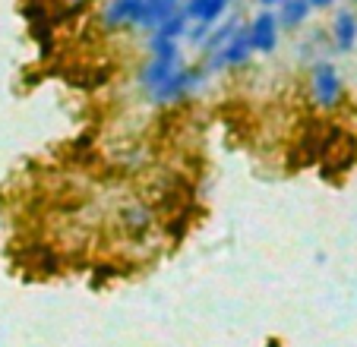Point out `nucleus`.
<instances>
[{"label":"nucleus","mask_w":357,"mask_h":347,"mask_svg":"<svg viewBox=\"0 0 357 347\" xmlns=\"http://www.w3.org/2000/svg\"><path fill=\"white\" fill-rule=\"evenodd\" d=\"M206 79H209V70L202 67V63L199 67H187V63H183V67L177 70L158 92L149 95V98L155 101V105H171V101H181V98H187V95L199 92V88L206 86Z\"/></svg>","instance_id":"nucleus-1"},{"label":"nucleus","mask_w":357,"mask_h":347,"mask_svg":"<svg viewBox=\"0 0 357 347\" xmlns=\"http://www.w3.org/2000/svg\"><path fill=\"white\" fill-rule=\"evenodd\" d=\"M344 95L342 76H338L335 63L329 61H317L310 67V98L317 101L319 107H335Z\"/></svg>","instance_id":"nucleus-2"},{"label":"nucleus","mask_w":357,"mask_h":347,"mask_svg":"<svg viewBox=\"0 0 357 347\" xmlns=\"http://www.w3.org/2000/svg\"><path fill=\"white\" fill-rule=\"evenodd\" d=\"M250 54H253V45H250V35L247 29H237V35L228 41V45H222L215 54H212L209 61L202 63V67L209 70V73H218V70H228V67H243V63L250 61Z\"/></svg>","instance_id":"nucleus-3"},{"label":"nucleus","mask_w":357,"mask_h":347,"mask_svg":"<svg viewBox=\"0 0 357 347\" xmlns=\"http://www.w3.org/2000/svg\"><path fill=\"white\" fill-rule=\"evenodd\" d=\"M247 35H250L253 51L272 54V51H275V45H278V20H275V13H269V10L257 13V16H253V22L247 26Z\"/></svg>","instance_id":"nucleus-4"},{"label":"nucleus","mask_w":357,"mask_h":347,"mask_svg":"<svg viewBox=\"0 0 357 347\" xmlns=\"http://www.w3.org/2000/svg\"><path fill=\"white\" fill-rule=\"evenodd\" d=\"M181 67H183L181 57H152V61H149L146 67L139 70V86L146 88L149 95L158 92V88H162L165 82H168Z\"/></svg>","instance_id":"nucleus-5"},{"label":"nucleus","mask_w":357,"mask_h":347,"mask_svg":"<svg viewBox=\"0 0 357 347\" xmlns=\"http://www.w3.org/2000/svg\"><path fill=\"white\" fill-rule=\"evenodd\" d=\"M142 0H108L101 10V26L105 29H130L139 22Z\"/></svg>","instance_id":"nucleus-6"},{"label":"nucleus","mask_w":357,"mask_h":347,"mask_svg":"<svg viewBox=\"0 0 357 347\" xmlns=\"http://www.w3.org/2000/svg\"><path fill=\"white\" fill-rule=\"evenodd\" d=\"M181 10V0H142V10H139V22L136 26L146 29V32H155L158 26L171 20V16Z\"/></svg>","instance_id":"nucleus-7"},{"label":"nucleus","mask_w":357,"mask_h":347,"mask_svg":"<svg viewBox=\"0 0 357 347\" xmlns=\"http://www.w3.org/2000/svg\"><path fill=\"white\" fill-rule=\"evenodd\" d=\"M117 218H121V227L130 237H142L149 227L155 224V212H152L149 206H142V202H130V206H123Z\"/></svg>","instance_id":"nucleus-8"},{"label":"nucleus","mask_w":357,"mask_h":347,"mask_svg":"<svg viewBox=\"0 0 357 347\" xmlns=\"http://www.w3.org/2000/svg\"><path fill=\"white\" fill-rule=\"evenodd\" d=\"M231 0H187V7H183V13H187L190 22H199V26H215L218 16H225V10H228Z\"/></svg>","instance_id":"nucleus-9"},{"label":"nucleus","mask_w":357,"mask_h":347,"mask_svg":"<svg viewBox=\"0 0 357 347\" xmlns=\"http://www.w3.org/2000/svg\"><path fill=\"white\" fill-rule=\"evenodd\" d=\"M332 41L338 51H351L357 45V16L351 10H338L332 20Z\"/></svg>","instance_id":"nucleus-10"},{"label":"nucleus","mask_w":357,"mask_h":347,"mask_svg":"<svg viewBox=\"0 0 357 347\" xmlns=\"http://www.w3.org/2000/svg\"><path fill=\"white\" fill-rule=\"evenodd\" d=\"M307 16H310V3L307 0H282L275 20H278V29H297Z\"/></svg>","instance_id":"nucleus-11"},{"label":"nucleus","mask_w":357,"mask_h":347,"mask_svg":"<svg viewBox=\"0 0 357 347\" xmlns=\"http://www.w3.org/2000/svg\"><path fill=\"white\" fill-rule=\"evenodd\" d=\"M237 29H241V20H237V16H231L228 22H222V26H218V29H212V32L206 35V41H202V45H199V47H202V54H206V57H212V54H215L218 47H222V45H228V41L234 38V35H237Z\"/></svg>","instance_id":"nucleus-12"},{"label":"nucleus","mask_w":357,"mask_h":347,"mask_svg":"<svg viewBox=\"0 0 357 347\" xmlns=\"http://www.w3.org/2000/svg\"><path fill=\"white\" fill-rule=\"evenodd\" d=\"M187 32H190V20H187V13H183V7H181L168 22H165V26H158L152 35H162V38L177 41V45H181V38H187Z\"/></svg>","instance_id":"nucleus-13"},{"label":"nucleus","mask_w":357,"mask_h":347,"mask_svg":"<svg viewBox=\"0 0 357 347\" xmlns=\"http://www.w3.org/2000/svg\"><path fill=\"white\" fill-rule=\"evenodd\" d=\"M149 54H152V57H181V45L162 38V35H152V38H149Z\"/></svg>","instance_id":"nucleus-14"},{"label":"nucleus","mask_w":357,"mask_h":347,"mask_svg":"<svg viewBox=\"0 0 357 347\" xmlns=\"http://www.w3.org/2000/svg\"><path fill=\"white\" fill-rule=\"evenodd\" d=\"M310 3V10H326V7H332L335 0H307Z\"/></svg>","instance_id":"nucleus-15"},{"label":"nucleus","mask_w":357,"mask_h":347,"mask_svg":"<svg viewBox=\"0 0 357 347\" xmlns=\"http://www.w3.org/2000/svg\"><path fill=\"white\" fill-rule=\"evenodd\" d=\"M63 3H70V7H82V3H89V0H63Z\"/></svg>","instance_id":"nucleus-16"},{"label":"nucleus","mask_w":357,"mask_h":347,"mask_svg":"<svg viewBox=\"0 0 357 347\" xmlns=\"http://www.w3.org/2000/svg\"><path fill=\"white\" fill-rule=\"evenodd\" d=\"M263 7H275V3H282V0H259Z\"/></svg>","instance_id":"nucleus-17"}]
</instances>
